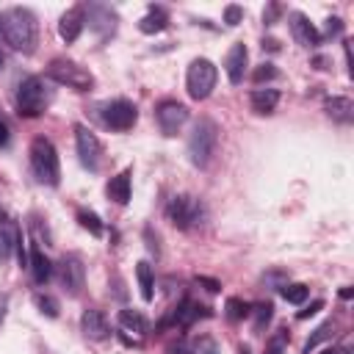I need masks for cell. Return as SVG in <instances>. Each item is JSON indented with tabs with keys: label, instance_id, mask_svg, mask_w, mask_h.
<instances>
[{
	"label": "cell",
	"instance_id": "7402d4cb",
	"mask_svg": "<svg viewBox=\"0 0 354 354\" xmlns=\"http://www.w3.org/2000/svg\"><path fill=\"white\" fill-rule=\"evenodd\" d=\"M28 263H30V271H33V279L39 285H44L50 277H53V263L50 257L39 249V246H30V254H28Z\"/></svg>",
	"mask_w": 354,
	"mask_h": 354
},
{
	"label": "cell",
	"instance_id": "74e56055",
	"mask_svg": "<svg viewBox=\"0 0 354 354\" xmlns=\"http://www.w3.org/2000/svg\"><path fill=\"white\" fill-rule=\"evenodd\" d=\"M196 285H202V288L210 290V293H218V290H221V282H218V279H210V277H202V274L196 277Z\"/></svg>",
	"mask_w": 354,
	"mask_h": 354
},
{
	"label": "cell",
	"instance_id": "f1b7e54d",
	"mask_svg": "<svg viewBox=\"0 0 354 354\" xmlns=\"http://www.w3.org/2000/svg\"><path fill=\"white\" fill-rule=\"evenodd\" d=\"M332 335H335V324H332V321H324V324H321V326H318V329H315V332L307 337V343H304V354H310V351H313L318 343L329 340Z\"/></svg>",
	"mask_w": 354,
	"mask_h": 354
},
{
	"label": "cell",
	"instance_id": "4fadbf2b",
	"mask_svg": "<svg viewBox=\"0 0 354 354\" xmlns=\"http://www.w3.org/2000/svg\"><path fill=\"white\" fill-rule=\"evenodd\" d=\"M86 8V22L88 28L100 36V39H108L116 33V11H111L108 6H100V3H91V6H83Z\"/></svg>",
	"mask_w": 354,
	"mask_h": 354
},
{
	"label": "cell",
	"instance_id": "5b68a950",
	"mask_svg": "<svg viewBox=\"0 0 354 354\" xmlns=\"http://www.w3.org/2000/svg\"><path fill=\"white\" fill-rule=\"evenodd\" d=\"M205 216H207L205 205L196 196H191V194H177L166 205V218L177 230H194V227H199L205 221Z\"/></svg>",
	"mask_w": 354,
	"mask_h": 354
},
{
	"label": "cell",
	"instance_id": "d6986e66",
	"mask_svg": "<svg viewBox=\"0 0 354 354\" xmlns=\"http://www.w3.org/2000/svg\"><path fill=\"white\" fill-rule=\"evenodd\" d=\"M130 174H133V169H122V171H119L116 177H111L108 185H105L108 199H113L116 205H127V202H130Z\"/></svg>",
	"mask_w": 354,
	"mask_h": 354
},
{
	"label": "cell",
	"instance_id": "e0dca14e",
	"mask_svg": "<svg viewBox=\"0 0 354 354\" xmlns=\"http://www.w3.org/2000/svg\"><path fill=\"white\" fill-rule=\"evenodd\" d=\"M83 28H86V8H83V6L69 8V11L61 17V22H58V33H61V39H64L66 44L75 41V39L83 33Z\"/></svg>",
	"mask_w": 354,
	"mask_h": 354
},
{
	"label": "cell",
	"instance_id": "4dcf8cb0",
	"mask_svg": "<svg viewBox=\"0 0 354 354\" xmlns=\"http://www.w3.org/2000/svg\"><path fill=\"white\" fill-rule=\"evenodd\" d=\"M33 304H36L39 313H44L47 318H58V313H61L58 299H53L50 293H36V296H33Z\"/></svg>",
	"mask_w": 354,
	"mask_h": 354
},
{
	"label": "cell",
	"instance_id": "f546056e",
	"mask_svg": "<svg viewBox=\"0 0 354 354\" xmlns=\"http://www.w3.org/2000/svg\"><path fill=\"white\" fill-rule=\"evenodd\" d=\"M77 221H80V227L83 230H88L94 238H100L102 235V221H100V216L94 213V210H77Z\"/></svg>",
	"mask_w": 354,
	"mask_h": 354
},
{
	"label": "cell",
	"instance_id": "bcb514c9",
	"mask_svg": "<svg viewBox=\"0 0 354 354\" xmlns=\"http://www.w3.org/2000/svg\"><path fill=\"white\" fill-rule=\"evenodd\" d=\"M321 354H340V351H337V348H324Z\"/></svg>",
	"mask_w": 354,
	"mask_h": 354
},
{
	"label": "cell",
	"instance_id": "83f0119b",
	"mask_svg": "<svg viewBox=\"0 0 354 354\" xmlns=\"http://www.w3.org/2000/svg\"><path fill=\"white\" fill-rule=\"evenodd\" d=\"M249 304L243 301V299H238V296H230L227 299V304H224V315L230 318V321H243L246 315H249Z\"/></svg>",
	"mask_w": 354,
	"mask_h": 354
},
{
	"label": "cell",
	"instance_id": "b9f144b4",
	"mask_svg": "<svg viewBox=\"0 0 354 354\" xmlns=\"http://www.w3.org/2000/svg\"><path fill=\"white\" fill-rule=\"evenodd\" d=\"M6 313H8V293H0V326L6 321Z\"/></svg>",
	"mask_w": 354,
	"mask_h": 354
},
{
	"label": "cell",
	"instance_id": "e575fe53",
	"mask_svg": "<svg viewBox=\"0 0 354 354\" xmlns=\"http://www.w3.org/2000/svg\"><path fill=\"white\" fill-rule=\"evenodd\" d=\"M241 19H243V8L241 6H227L224 8V22L227 25H238Z\"/></svg>",
	"mask_w": 354,
	"mask_h": 354
},
{
	"label": "cell",
	"instance_id": "ee69618b",
	"mask_svg": "<svg viewBox=\"0 0 354 354\" xmlns=\"http://www.w3.org/2000/svg\"><path fill=\"white\" fill-rule=\"evenodd\" d=\"M263 50H279V41L277 39H263Z\"/></svg>",
	"mask_w": 354,
	"mask_h": 354
},
{
	"label": "cell",
	"instance_id": "8fae6325",
	"mask_svg": "<svg viewBox=\"0 0 354 354\" xmlns=\"http://www.w3.org/2000/svg\"><path fill=\"white\" fill-rule=\"evenodd\" d=\"M75 141H77V158H80V163L88 171H97L100 163H102V144H100V138L86 124H77L75 127Z\"/></svg>",
	"mask_w": 354,
	"mask_h": 354
},
{
	"label": "cell",
	"instance_id": "9c48e42d",
	"mask_svg": "<svg viewBox=\"0 0 354 354\" xmlns=\"http://www.w3.org/2000/svg\"><path fill=\"white\" fill-rule=\"evenodd\" d=\"M58 282L69 296H77L83 290L86 282V266L80 260V254H64L58 260Z\"/></svg>",
	"mask_w": 354,
	"mask_h": 354
},
{
	"label": "cell",
	"instance_id": "9a60e30c",
	"mask_svg": "<svg viewBox=\"0 0 354 354\" xmlns=\"http://www.w3.org/2000/svg\"><path fill=\"white\" fill-rule=\"evenodd\" d=\"M246 64H249V50H246L243 41H235V44L230 47L227 58H224V69H227V77H230L232 86H238V83L243 80V75H246Z\"/></svg>",
	"mask_w": 354,
	"mask_h": 354
},
{
	"label": "cell",
	"instance_id": "60d3db41",
	"mask_svg": "<svg viewBox=\"0 0 354 354\" xmlns=\"http://www.w3.org/2000/svg\"><path fill=\"white\" fill-rule=\"evenodd\" d=\"M144 235H147V249H149L152 254H158V252H160V246H158V238L152 241V230H149V227L144 230Z\"/></svg>",
	"mask_w": 354,
	"mask_h": 354
},
{
	"label": "cell",
	"instance_id": "2e32d148",
	"mask_svg": "<svg viewBox=\"0 0 354 354\" xmlns=\"http://www.w3.org/2000/svg\"><path fill=\"white\" fill-rule=\"evenodd\" d=\"M80 329H83V335H86L88 340H105V337L111 335V326H108L105 313H102V310H94V307L83 310V315H80Z\"/></svg>",
	"mask_w": 354,
	"mask_h": 354
},
{
	"label": "cell",
	"instance_id": "cb8c5ba5",
	"mask_svg": "<svg viewBox=\"0 0 354 354\" xmlns=\"http://www.w3.org/2000/svg\"><path fill=\"white\" fill-rule=\"evenodd\" d=\"M136 277H138L141 299H144V301H152V296H155V277H152V266H149L147 260H138V263H136Z\"/></svg>",
	"mask_w": 354,
	"mask_h": 354
},
{
	"label": "cell",
	"instance_id": "52a82bcc",
	"mask_svg": "<svg viewBox=\"0 0 354 354\" xmlns=\"http://www.w3.org/2000/svg\"><path fill=\"white\" fill-rule=\"evenodd\" d=\"M216 64L207 61V58H194L188 64V72H185V88H188V97L191 100H207L210 91L216 88Z\"/></svg>",
	"mask_w": 354,
	"mask_h": 354
},
{
	"label": "cell",
	"instance_id": "7a4b0ae2",
	"mask_svg": "<svg viewBox=\"0 0 354 354\" xmlns=\"http://www.w3.org/2000/svg\"><path fill=\"white\" fill-rule=\"evenodd\" d=\"M53 94L55 91L50 88V83L44 77H39V75L25 77L19 83V88H17V113L28 116V119L41 116L47 111V105L53 102Z\"/></svg>",
	"mask_w": 354,
	"mask_h": 354
},
{
	"label": "cell",
	"instance_id": "5bb4252c",
	"mask_svg": "<svg viewBox=\"0 0 354 354\" xmlns=\"http://www.w3.org/2000/svg\"><path fill=\"white\" fill-rule=\"evenodd\" d=\"M288 22H290L293 39H296L301 47H318V44H321V33L315 30V25H313L301 11H290V14H288Z\"/></svg>",
	"mask_w": 354,
	"mask_h": 354
},
{
	"label": "cell",
	"instance_id": "d6a6232c",
	"mask_svg": "<svg viewBox=\"0 0 354 354\" xmlns=\"http://www.w3.org/2000/svg\"><path fill=\"white\" fill-rule=\"evenodd\" d=\"M285 343H288V329H279V332L268 340L266 354H282V351H285Z\"/></svg>",
	"mask_w": 354,
	"mask_h": 354
},
{
	"label": "cell",
	"instance_id": "d4e9b609",
	"mask_svg": "<svg viewBox=\"0 0 354 354\" xmlns=\"http://www.w3.org/2000/svg\"><path fill=\"white\" fill-rule=\"evenodd\" d=\"M119 324H122V329L136 332V335H144L149 329V321L138 310H119Z\"/></svg>",
	"mask_w": 354,
	"mask_h": 354
},
{
	"label": "cell",
	"instance_id": "4316f807",
	"mask_svg": "<svg viewBox=\"0 0 354 354\" xmlns=\"http://www.w3.org/2000/svg\"><path fill=\"white\" fill-rule=\"evenodd\" d=\"M279 293H282V299L285 301H290V304H301L307 296H310V288L304 285V282H285V285H279Z\"/></svg>",
	"mask_w": 354,
	"mask_h": 354
},
{
	"label": "cell",
	"instance_id": "603a6c76",
	"mask_svg": "<svg viewBox=\"0 0 354 354\" xmlns=\"http://www.w3.org/2000/svg\"><path fill=\"white\" fill-rule=\"evenodd\" d=\"M249 102H252L254 113H271L277 108V102H279V91L277 88H254Z\"/></svg>",
	"mask_w": 354,
	"mask_h": 354
},
{
	"label": "cell",
	"instance_id": "7bdbcfd3",
	"mask_svg": "<svg viewBox=\"0 0 354 354\" xmlns=\"http://www.w3.org/2000/svg\"><path fill=\"white\" fill-rule=\"evenodd\" d=\"M313 66H315V69H329V58L315 55V58H313Z\"/></svg>",
	"mask_w": 354,
	"mask_h": 354
},
{
	"label": "cell",
	"instance_id": "d590c367",
	"mask_svg": "<svg viewBox=\"0 0 354 354\" xmlns=\"http://www.w3.org/2000/svg\"><path fill=\"white\" fill-rule=\"evenodd\" d=\"M340 30H343V19H340V17H329V19H326V28H324V36H337ZM324 36H321V39H324Z\"/></svg>",
	"mask_w": 354,
	"mask_h": 354
},
{
	"label": "cell",
	"instance_id": "6da1fadb",
	"mask_svg": "<svg viewBox=\"0 0 354 354\" xmlns=\"http://www.w3.org/2000/svg\"><path fill=\"white\" fill-rule=\"evenodd\" d=\"M0 39L11 50L30 55L36 50V39H39V25H36L33 11L19 8V6L0 11Z\"/></svg>",
	"mask_w": 354,
	"mask_h": 354
},
{
	"label": "cell",
	"instance_id": "ab89813d",
	"mask_svg": "<svg viewBox=\"0 0 354 354\" xmlns=\"http://www.w3.org/2000/svg\"><path fill=\"white\" fill-rule=\"evenodd\" d=\"M8 141H11V133H8V124H6V119L0 116V147H8Z\"/></svg>",
	"mask_w": 354,
	"mask_h": 354
},
{
	"label": "cell",
	"instance_id": "836d02e7",
	"mask_svg": "<svg viewBox=\"0 0 354 354\" xmlns=\"http://www.w3.org/2000/svg\"><path fill=\"white\" fill-rule=\"evenodd\" d=\"M274 77H279V72H277V66H274V64H260V66L254 69V75H252V80H254V83L274 80Z\"/></svg>",
	"mask_w": 354,
	"mask_h": 354
},
{
	"label": "cell",
	"instance_id": "30bf717a",
	"mask_svg": "<svg viewBox=\"0 0 354 354\" xmlns=\"http://www.w3.org/2000/svg\"><path fill=\"white\" fill-rule=\"evenodd\" d=\"M155 119H158V127L163 136H177L180 127L188 122V108L177 100H163L155 108Z\"/></svg>",
	"mask_w": 354,
	"mask_h": 354
},
{
	"label": "cell",
	"instance_id": "ba28073f",
	"mask_svg": "<svg viewBox=\"0 0 354 354\" xmlns=\"http://www.w3.org/2000/svg\"><path fill=\"white\" fill-rule=\"evenodd\" d=\"M100 119H102L105 127H111L116 133H124V130H130L136 124L138 111H136V105L130 100H111V102L102 105Z\"/></svg>",
	"mask_w": 354,
	"mask_h": 354
},
{
	"label": "cell",
	"instance_id": "1f68e13d",
	"mask_svg": "<svg viewBox=\"0 0 354 354\" xmlns=\"http://www.w3.org/2000/svg\"><path fill=\"white\" fill-rule=\"evenodd\" d=\"M14 224L17 221H11L8 227L0 224V260H6L11 254V249H14Z\"/></svg>",
	"mask_w": 354,
	"mask_h": 354
},
{
	"label": "cell",
	"instance_id": "7dc6e473",
	"mask_svg": "<svg viewBox=\"0 0 354 354\" xmlns=\"http://www.w3.org/2000/svg\"><path fill=\"white\" fill-rule=\"evenodd\" d=\"M3 64H6V58H3V53H0V69H3Z\"/></svg>",
	"mask_w": 354,
	"mask_h": 354
},
{
	"label": "cell",
	"instance_id": "7c38bea8",
	"mask_svg": "<svg viewBox=\"0 0 354 354\" xmlns=\"http://www.w3.org/2000/svg\"><path fill=\"white\" fill-rule=\"evenodd\" d=\"M199 318H210V307H205V304H199V301H194V299H183L163 321H160V326L158 329H166V326H191L194 321H199Z\"/></svg>",
	"mask_w": 354,
	"mask_h": 354
},
{
	"label": "cell",
	"instance_id": "3957f363",
	"mask_svg": "<svg viewBox=\"0 0 354 354\" xmlns=\"http://www.w3.org/2000/svg\"><path fill=\"white\" fill-rule=\"evenodd\" d=\"M216 147H218V124L213 119H207V116L196 119L194 130L188 136V160L196 169H205L213 160Z\"/></svg>",
	"mask_w": 354,
	"mask_h": 354
},
{
	"label": "cell",
	"instance_id": "ffe728a7",
	"mask_svg": "<svg viewBox=\"0 0 354 354\" xmlns=\"http://www.w3.org/2000/svg\"><path fill=\"white\" fill-rule=\"evenodd\" d=\"M171 354H218V343L210 335H199L188 343H177L169 348Z\"/></svg>",
	"mask_w": 354,
	"mask_h": 354
},
{
	"label": "cell",
	"instance_id": "8d00e7d4",
	"mask_svg": "<svg viewBox=\"0 0 354 354\" xmlns=\"http://www.w3.org/2000/svg\"><path fill=\"white\" fill-rule=\"evenodd\" d=\"M279 14H282V6H279V3H271V6L263 11V22H266V25H274Z\"/></svg>",
	"mask_w": 354,
	"mask_h": 354
},
{
	"label": "cell",
	"instance_id": "f35d334b",
	"mask_svg": "<svg viewBox=\"0 0 354 354\" xmlns=\"http://www.w3.org/2000/svg\"><path fill=\"white\" fill-rule=\"evenodd\" d=\"M318 310H324V301H321V299H315V301H313L310 307H304V310H299V313H296V318H299V321H304V318H310V315H315Z\"/></svg>",
	"mask_w": 354,
	"mask_h": 354
},
{
	"label": "cell",
	"instance_id": "44dd1931",
	"mask_svg": "<svg viewBox=\"0 0 354 354\" xmlns=\"http://www.w3.org/2000/svg\"><path fill=\"white\" fill-rule=\"evenodd\" d=\"M166 28H169V14H166L160 6H149V11L138 19V30L147 33V36L160 33V30H166Z\"/></svg>",
	"mask_w": 354,
	"mask_h": 354
},
{
	"label": "cell",
	"instance_id": "277c9868",
	"mask_svg": "<svg viewBox=\"0 0 354 354\" xmlns=\"http://www.w3.org/2000/svg\"><path fill=\"white\" fill-rule=\"evenodd\" d=\"M30 169L36 174L39 183L44 185H58L61 180V166H58V152L53 147L50 138L44 136H36L30 141Z\"/></svg>",
	"mask_w": 354,
	"mask_h": 354
},
{
	"label": "cell",
	"instance_id": "484cf974",
	"mask_svg": "<svg viewBox=\"0 0 354 354\" xmlns=\"http://www.w3.org/2000/svg\"><path fill=\"white\" fill-rule=\"evenodd\" d=\"M249 315L254 318V321H252L254 332H263V329L268 326L271 315H274V304H271V301H260V304H254V307L249 310Z\"/></svg>",
	"mask_w": 354,
	"mask_h": 354
},
{
	"label": "cell",
	"instance_id": "8992f818",
	"mask_svg": "<svg viewBox=\"0 0 354 354\" xmlns=\"http://www.w3.org/2000/svg\"><path fill=\"white\" fill-rule=\"evenodd\" d=\"M47 77L61 83V86H69L75 91H88L94 86V75L77 64V61H69V58H55L50 66H47Z\"/></svg>",
	"mask_w": 354,
	"mask_h": 354
},
{
	"label": "cell",
	"instance_id": "f6af8a7d",
	"mask_svg": "<svg viewBox=\"0 0 354 354\" xmlns=\"http://www.w3.org/2000/svg\"><path fill=\"white\" fill-rule=\"evenodd\" d=\"M351 296H354V288H343L340 290V299H351Z\"/></svg>",
	"mask_w": 354,
	"mask_h": 354
},
{
	"label": "cell",
	"instance_id": "ac0fdd59",
	"mask_svg": "<svg viewBox=\"0 0 354 354\" xmlns=\"http://www.w3.org/2000/svg\"><path fill=\"white\" fill-rule=\"evenodd\" d=\"M324 111H326V116H332L340 124H351L354 122V102L348 97H326L324 100Z\"/></svg>",
	"mask_w": 354,
	"mask_h": 354
}]
</instances>
